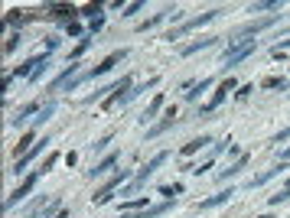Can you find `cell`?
Here are the masks:
<instances>
[{"label": "cell", "instance_id": "obj_1", "mask_svg": "<svg viewBox=\"0 0 290 218\" xmlns=\"http://www.w3.org/2000/svg\"><path fill=\"white\" fill-rule=\"evenodd\" d=\"M219 13H222V10H209V13H202V16H193V20H186L183 26H176V30H170V33H166V39H180V36H186V33L199 30V26L212 23V20H215Z\"/></svg>", "mask_w": 290, "mask_h": 218}, {"label": "cell", "instance_id": "obj_2", "mask_svg": "<svg viewBox=\"0 0 290 218\" xmlns=\"http://www.w3.org/2000/svg\"><path fill=\"white\" fill-rule=\"evenodd\" d=\"M40 176H43V173H40V170H36V173H30V176H26V179H23V182H20V186H16V189H13V192H10V195H7V199H3V209H7V212H10V209H13V205H16V202H20V199H26V195H30V192H33V186H36V179H40Z\"/></svg>", "mask_w": 290, "mask_h": 218}, {"label": "cell", "instance_id": "obj_3", "mask_svg": "<svg viewBox=\"0 0 290 218\" xmlns=\"http://www.w3.org/2000/svg\"><path fill=\"white\" fill-rule=\"evenodd\" d=\"M121 59H127V49H121V52H111L108 59H101V62L95 65L92 72H85V75H82V78H98V75H104V72H111V69H114V65L121 62ZM82 78H75V82H72L69 88H75V85H79V82H82Z\"/></svg>", "mask_w": 290, "mask_h": 218}, {"label": "cell", "instance_id": "obj_4", "mask_svg": "<svg viewBox=\"0 0 290 218\" xmlns=\"http://www.w3.org/2000/svg\"><path fill=\"white\" fill-rule=\"evenodd\" d=\"M254 49H258V43H254V39H251V43H244V46H238V49H228L225 59H222V65H225V69H235L238 62H244V59H251V55H254Z\"/></svg>", "mask_w": 290, "mask_h": 218}, {"label": "cell", "instance_id": "obj_5", "mask_svg": "<svg viewBox=\"0 0 290 218\" xmlns=\"http://www.w3.org/2000/svg\"><path fill=\"white\" fill-rule=\"evenodd\" d=\"M166 156H170V153H157V156H153V160H150V163H147V166H144V170H141V173H137V176H134V182H131V189H141V186H144V182H147V179H150V176H153V173H157V170H160V166H163V163H166Z\"/></svg>", "mask_w": 290, "mask_h": 218}, {"label": "cell", "instance_id": "obj_6", "mask_svg": "<svg viewBox=\"0 0 290 218\" xmlns=\"http://www.w3.org/2000/svg\"><path fill=\"white\" fill-rule=\"evenodd\" d=\"M124 179H127V173H124V170H121V173H114V176H111V179L104 182V189H101L98 195H95L92 202H95V205H104V202L111 199V195H114V189H121V186H124Z\"/></svg>", "mask_w": 290, "mask_h": 218}, {"label": "cell", "instance_id": "obj_7", "mask_svg": "<svg viewBox=\"0 0 290 218\" xmlns=\"http://www.w3.org/2000/svg\"><path fill=\"white\" fill-rule=\"evenodd\" d=\"M43 13L46 16H55V20H75L79 16V7H72V3H49V7H43Z\"/></svg>", "mask_w": 290, "mask_h": 218}, {"label": "cell", "instance_id": "obj_8", "mask_svg": "<svg viewBox=\"0 0 290 218\" xmlns=\"http://www.w3.org/2000/svg\"><path fill=\"white\" fill-rule=\"evenodd\" d=\"M232 88H235V78H225V82H222V85H219V91L212 94V101H209V104H205V108H202V114H212V111H215V108H219L222 101H225V94L232 91Z\"/></svg>", "mask_w": 290, "mask_h": 218}, {"label": "cell", "instance_id": "obj_9", "mask_svg": "<svg viewBox=\"0 0 290 218\" xmlns=\"http://www.w3.org/2000/svg\"><path fill=\"white\" fill-rule=\"evenodd\" d=\"M46 143H49V140H46V137H43V140H40V143H36V147H33V150H30V153H26V156H20V160H16V166H13V173H16V176H20V173H23V170H26V166H30V163H33V160H36V156H40V153H43V147H46Z\"/></svg>", "mask_w": 290, "mask_h": 218}, {"label": "cell", "instance_id": "obj_10", "mask_svg": "<svg viewBox=\"0 0 290 218\" xmlns=\"http://www.w3.org/2000/svg\"><path fill=\"white\" fill-rule=\"evenodd\" d=\"M248 163H251V153H242L235 166H228V170H222V173H219V182H225V179H232V176H238V173H242Z\"/></svg>", "mask_w": 290, "mask_h": 218}, {"label": "cell", "instance_id": "obj_11", "mask_svg": "<svg viewBox=\"0 0 290 218\" xmlns=\"http://www.w3.org/2000/svg\"><path fill=\"white\" fill-rule=\"evenodd\" d=\"M114 163H118V153H111V156H104L101 163H95L92 170H88V176H92V179H98V176H104V173H108V170H111V166H114Z\"/></svg>", "mask_w": 290, "mask_h": 218}, {"label": "cell", "instance_id": "obj_12", "mask_svg": "<svg viewBox=\"0 0 290 218\" xmlns=\"http://www.w3.org/2000/svg\"><path fill=\"white\" fill-rule=\"evenodd\" d=\"M176 13H180V10H176V7H166L163 13H157V16H150L147 23H141V26H137V30H141V33H147V30H153V26H157V23H163L166 16H176Z\"/></svg>", "mask_w": 290, "mask_h": 218}, {"label": "cell", "instance_id": "obj_13", "mask_svg": "<svg viewBox=\"0 0 290 218\" xmlns=\"http://www.w3.org/2000/svg\"><path fill=\"white\" fill-rule=\"evenodd\" d=\"M209 143H212V137H209V133H202V137H196V140H189L186 147H183V156H193V153H196V150L209 147Z\"/></svg>", "mask_w": 290, "mask_h": 218}, {"label": "cell", "instance_id": "obj_14", "mask_svg": "<svg viewBox=\"0 0 290 218\" xmlns=\"http://www.w3.org/2000/svg\"><path fill=\"white\" fill-rule=\"evenodd\" d=\"M173 124H176V108H170V111H166V121H160V124L153 127V131H150V137H160V133H163V131H170Z\"/></svg>", "mask_w": 290, "mask_h": 218}, {"label": "cell", "instance_id": "obj_15", "mask_svg": "<svg viewBox=\"0 0 290 218\" xmlns=\"http://www.w3.org/2000/svg\"><path fill=\"white\" fill-rule=\"evenodd\" d=\"M36 108H40V101H33V104H26L23 111H16V117H13V121H10V124H13V127H23L26 121H30V114H33V111H36Z\"/></svg>", "mask_w": 290, "mask_h": 218}, {"label": "cell", "instance_id": "obj_16", "mask_svg": "<svg viewBox=\"0 0 290 218\" xmlns=\"http://www.w3.org/2000/svg\"><path fill=\"white\" fill-rule=\"evenodd\" d=\"M232 189H225V192H219V195H212V199H205V202H199V209H215V205H222V202H228L232 199Z\"/></svg>", "mask_w": 290, "mask_h": 218}, {"label": "cell", "instance_id": "obj_17", "mask_svg": "<svg viewBox=\"0 0 290 218\" xmlns=\"http://www.w3.org/2000/svg\"><path fill=\"white\" fill-rule=\"evenodd\" d=\"M284 170H287V166H284V163H277V166H271V170H267V173H261V176H258V179H254V182H251V186H264V182L267 179H274V176H281V173Z\"/></svg>", "mask_w": 290, "mask_h": 218}, {"label": "cell", "instance_id": "obj_18", "mask_svg": "<svg viewBox=\"0 0 290 218\" xmlns=\"http://www.w3.org/2000/svg\"><path fill=\"white\" fill-rule=\"evenodd\" d=\"M209 46H215V39H199V43H189V46L183 49V55H193V52H199V49H209Z\"/></svg>", "mask_w": 290, "mask_h": 218}, {"label": "cell", "instance_id": "obj_19", "mask_svg": "<svg viewBox=\"0 0 290 218\" xmlns=\"http://www.w3.org/2000/svg\"><path fill=\"white\" fill-rule=\"evenodd\" d=\"M160 108H163V94H157V98H153V104H150V108H147V111H144V114H141V121H144V124H147V121H150V117H153V114H157Z\"/></svg>", "mask_w": 290, "mask_h": 218}, {"label": "cell", "instance_id": "obj_20", "mask_svg": "<svg viewBox=\"0 0 290 218\" xmlns=\"http://www.w3.org/2000/svg\"><path fill=\"white\" fill-rule=\"evenodd\" d=\"M284 3L281 0H267V3H251V13H258V10H281Z\"/></svg>", "mask_w": 290, "mask_h": 218}, {"label": "cell", "instance_id": "obj_21", "mask_svg": "<svg viewBox=\"0 0 290 218\" xmlns=\"http://www.w3.org/2000/svg\"><path fill=\"white\" fill-rule=\"evenodd\" d=\"M160 192H163L166 199H173V195H180V192H183V186H180V182H173V186H160Z\"/></svg>", "mask_w": 290, "mask_h": 218}, {"label": "cell", "instance_id": "obj_22", "mask_svg": "<svg viewBox=\"0 0 290 218\" xmlns=\"http://www.w3.org/2000/svg\"><path fill=\"white\" fill-rule=\"evenodd\" d=\"M209 85H212V78H202V82H199V85L193 88V91H186V98H189V101H193V98H196V94L202 91V88H209Z\"/></svg>", "mask_w": 290, "mask_h": 218}, {"label": "cell", "instance_id": "obj_23", "mask_svg": "<svg viewBox=\"0 0 290 218\" xmlns=\"http://www.w3.org/2000/svg\"><path fill=\"white\" fill-rule=\"evenodd\" d=\"M287 199H290V189H281V192L271 195V205H281V202H287Z\"/></svg>", "mask_w": 290, "mask_h": 218}, {"label": "cell", "instance_id": "obj_24", "mask_svg": "<svg viewBox=\"0 0 290 218\" xmlns=\"http://www.w3.org/2000/svg\"><path fill=\"white\" fill-rule=\"evenodd\" d=\"M101 3H88V7H82V13H85V16H95V13H101ZM95 20H98V16H95Z\"/></svg>", "mask_w": 290, "mask_h": 218}, {"label": "cell", "instance_id": "obj_25", "mask_svg": "<svg viewBox=\"0 0 290 218\" xmlns=\"http://www.w3.org/2000/svg\"><path fill=\"white\" fill-rule=\"evenodd\" d=\"M16 46H20V36H10V39H7V43H3V52H7V55H10V52H13V49H16Z\"/></svg>", "mask_w": 290, "mask_h": 218}, {"label": "cell", "instance_id": "obj_26", "mask_svg": "<svg viewBox=\"0 0 290 218\" xmlns=\"http://www.w3.org/2000/svg\"><path fill=\"white\" fill-rule=\"evenodd\" d=\"M55 160H59V153H49L46 160H43V166H40V173H49V166L55 163Z\"/></svg>", "mask_w": 290, "mask_h": 218}, {"label": "cell", "instance_id": "obj_27", "mask_svg": "<svg viewBox=\"0 0 290 218\" xmlns=\"http://www.w3.org/2000/svg\"><path fill=\"white\" fill-rule=\"evenodd\" d=\"M141 7H144V3H127V7H124V13H121V16H134Z\"/></svg>", "mask_w": 290, "mask_h": 218}, {"label": "cell", "instance_id": "obj_28", "mask_svg": "<svg viewBox=\"0 0 290 218\" xmlns=\"http://www.w3.org/2000/svg\"><path fill=\"white\" fill-rule=\"evenodd\" d=\"M287 49H290V39H284V43H277V46H274V55H284Z\"/></svg>", "mask_w": 290, "mask_h": 218}, {"label": "cell", "instance_id": "obj_29", "mask_svg": "<svg viewBox=\"0 0 290 218\" xmlns=\"http://www.w3.org/2000/svg\"><path fill=\"white\" fill-rule=\"evenodd\" d=\"M88 43H92V39H82V43H79V49L72 52V59H79V55H82V52H85V49H88Z\"/></svg>", "mask_w": 290, "mask_h": 218}, {"label": "cell", "instance_id": "obj_30", "mask_svg": "<svg viewBox=\"0 0 290 218\" xmlns=\"http://www.w3.org/2000/svg\"><path fill=\"white\" fill-rule=\"evenodd\" d=\"M108 143H111V133H104V137H101V140H98V143H95V150H104V147H108Z\"/></svg>", "mask_w": 290, "mask_h": 218}, {"label": "cell", "instance_id": "obj_31", "mask_svg": "<svg viewBox=\"0 0 290 218\" xmlns=\"http://www.w3.org/2000/svg\"><path fill=\"white\" fill-rule=\"evenodd\" d=\"M248 91H251V85H242V88L235 91V98H248Z\"/></svg>", "mask_w": 290, "mask_h": 218}, {"label": "cell", "instance_id": "obj_32", "mask_svg": "<svg viewBox=\"0 0 290 218\" xmlns=\"http://www.w3.org/2000/svg\"><path fill=\"white\" fill-rule=\"evenodd\" d=\"M287 137H290V127H287V131H281V133H277V137H274V143H284Z\"/></svg>", "mask_w": 290, "mask_h": 218}, {"label": "cell", "instance_id": "obj_33", "mask_svg": "<svg viewBox=\"0 0 290 218\" xmlns=\"http://www.w3.org/2000/svg\"><path fill=\"white\" fill-rule=\"evenodd\" d=\"M281 160H290V147H287V150H284V153H281Z\"/></svg>", "mask_w": 290, "mask_h": 218}, {"label": "cell", "instance_id": "obj_34", "mask_svg": "<svg viewBox=\"0 0 290 218\" xmlns=\"http://www.w3.org/2000/svg\"><path fill=\"white\" fill-rule=\"evenodd\" d=\"M55 218H69V212H59V215H55Z\"/></svg>", "mask_w": 290, "mask_h": 218}, {"label": "cell", "instance_id": "obj_35", "mask_svg": "<svg viewBox=\"0 0 290 218\" xmlns=\"http://www.w3.org/2000/svg\"><path fill=\"white\" fill-rule=\"evenodd\" d=\"M258 218H271V215H258Z\"/></svg>", "mask_w": 290, "mask_h": 218}, {"label": "cell", "instance_id": "obj_36", "mask_svg": "<svg viewBox=\"0 0 290 218\" xmlns=\"http://www.w3.org/2000/svg\"><path fill=\"white\" fill-rule=\"evenodd\" d=\"M287 189H290V179H287Z\"/></svg>", "mask_w": 290, "mask_h": 218}]
</instances>
